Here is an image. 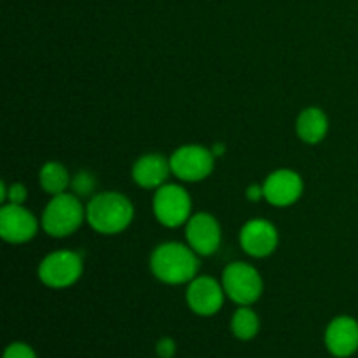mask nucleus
I'll list each match as a JSON object with an SVG mask.
<instances>
[{
  "mask_svg": "<svg viewBox=\"0 0 358 358\" xmlns=\"http://www.w3.org/2000/svg\"><path fill=\"white\" fill-rule=\"evenodd\" d=\"M215 159L208 147L199 143L180 145L170 156L171 173L182 182H203L212 175Z\"/></svg>",
  "mask_w": 358,
  "mask_h": 358,
  "instance_id": "nucleus-7",
  "label": "nucleus"
},
{
  "mask_svg": "<svg viewBox=\"0 0 358 358\" xmlns=\"http://www.w3.org/2000/svg\"><path fill=\"white\" fill-rule=\"evenodd\" d=\"M156 353L159 358H173L177 353V343L171 338H161L156 343Z\"/></svg>",
  "mask_w": 358,
  "mask_h": 358,
  "instance_id": "nucleus-21",
  "label": "nucleus"
},
{
  "mask_svg": "<svg viewBox=\"0 0 358 358\" xmlns=\"http://www.w3.org/2000/svg\"><path fill=\"white\" fill-rule=\"evenodd\" d=\"M3 358H37V353L27 343H13L3 352Z\"/></svg>",
  "mask_w": 358,
  "mask_h": 358,
  "instance_id": "nucleus-20",
  "label": "nucleus"
},
{
  "mask_svg": "<svg viewBox=\"0 0 358 358\" xmlns=\"http://www.w3.org/2000/svg\"><path fill=\"white\" fill-rule=\"evenodd\" d=\"M224 290L222 282H217L212 276H196L192 282H189L185 299L191 311L198 317H213L219 313L224 306Z\"/></svg>",
  "mask_w": 358,
  "mask_h": 358,
  "instance_id": "nucleus-10",
  "label": "nucleus"
},
{
  "mask_svg": "<svg viewBox=\"0 0 358 358\" xmlns=\"http://www.w3.org/2000/svg\"><path fill=\"white\" fill-rule=\"evenodd\" d=\"M222 287L226 296L238 306H252L264 294V278L257 268L243 261L227 264L222 271Z\"/></svg>",
  "mask_w": 358,
  "mask_h": 358,
  "instance_id": "nucleus-4",
  "label": "nucleus"
},
{
  "mask_svg": "<svg viewBox=\"0 0 358 358\" xmlns=\"http://www.w3.org/2000/svg\"><path fill=\"white\" fill-rule=\"evenodd\" d=\"M280 245V231L271 220L250 219L240 231V247L254 259H264L275 254Z\"/></svg>",
  "mask_w": 358,
  "mask_h": 358,
  "instance_id": "nucleus-8",
  "label": "nucleus"
},
{
  "mask_svg": "<svg viewBox=\"0 0 358 358\" xmlns=\"http://www.w3.org/2000/svg\"><path fill=\"white\" fill-rule=\"evenodd\" d=\"M329 353L336 358H348L358 352V322L341 315L329 322L324 336Z\"/></svg>",
  "mask_w": 358,
  "mask_h": 358,
  "instance_id": "nucleus-13",
  "label": "nucleus"
},
{
  "mask_svg": "<svg viewBox=\"0 0 358 358\" xmlns=\"http://www.w3.org/2000/svg\"><path fill=\"white\" fill-rule=\"evenodd\" d=\"M185 238L192 250L198 255L208 257L220 248L222 243V227L212 213L199 212L191 215L185 224Z\"/></svg>",
  "mask_w": 358,
  "mask_h": 358,
  "instance_id": "nucleus-11",
  "label": "nucleus"
},
{
  "mask_svg": "<svg viewBox=\"0 0 358 358\" xmlns=\"http://www.w3.org/2000/svg\"><path fill=\"white\" fill-rule=\"evenodd\" d=\"M264 199L276 208L296 205L304 192V180L296 170L280 168L269 173L262 182Z\"/></svg>",
  "mask_w": 358,
  "mask_h": 358,
  "instance_id": "nucleus-9",
  "label": "nucleus"
},
{
  "mask_svg": "<svg viewBox=\"0 0 358 358\" xmlns=\"http://www.w3.org/2000/svg\"><path fill=\"white\" fill-rule=\"evenodd\" d=\"M245 194H247V199L250 203H259L261 199H264V189H262V185L259 184H252L248 185Z\"/></svg>",
  "mask_w": 358,
  "mask_h": 358,
  "instance_id": "nucleus-22",
  "label": "nucleus"
},
{
  "mask_svg": "<svg viewBox=\"0 0 358 358\" xmlns=\"http://www.w3.org/2000/svg\"><path fill=\"white\" fill-rule=\"evenodd\" d=\"M84 273L83 255L73 250H56L42 259L37 276L45 287L55 290L76 285Z\"/></svg>",
  "mask_w": 358,
  "mask_h": 358,
  "instance_id": "nucleus-5",
  "label": "nucleus"
},
{
  "mask_svg": "<svg viewBox=\"0 0 358 358\" xmlns=\"http://www.w3.org/2000/svg\"><path fill=\"white\" fill-rule=\"evenodd\" d=\"M261 331L259 315L250 306H240L231 318V332L240 341H252Z\"/></svg>",
  "mask_w": 358,
  "mask_h": 358,
  "instance_id": "nucleus-17",
  "label": "nucleus"
},
{
  "mask_svg": "<svg viewBox=\"0 0 358 358\" xmlns=\"http://www.w3.org/2000/svg\"><path fill=\"white\" fill-rule=\"evenodd\" d=\"M135 208L124 194L115 191L98 192L86 205V222L98 234L112 236L126 231L133 222Z\"/></svg>",
  "mask_w": 358,
  "mask_h": 358,
  "instance_id": "nucleus-2",
  "label": "nucleus"
},
{
  "mask_svg": "<svg viewBox=\"0 0 358 358\" xmlns=\"http://www.w3.org/2000/svg\"><path fill=\"white\" fill-rule=\"evenodd\" d=\"M28 198V191L23 184H13L7 187L6 182L2 180L0 184V201L2 205L6 203H13V205H24Z\"/></svg>",
  "mask_w": 358,
  "mask_h": 358,
  "instance_id": "nucleus-19",
  "label": "nucleus"
},
{
  "mask_svg": "<svg viewBox=\"0 0 358 358\" xmlns=\"http://www.w3.org/2000/svg\"><path fill=\"white\" fill-rule=\"evenodd\" d=\"M98 180L91 171L80 170L76 177H72V184H70V189L76 196L79 198H90V196H94V189H96Z\"/></svg>",
  "mask_w": 358,
  "mask_h": 358,
  "instance_id": "nucleus-18",
  "label": "nucleus"
},
{
  "mask_svg": "<svg viewBox=\"0 0 358 358\" xmlns=\"http://www.w3.org/2000/svg\"><path fill=\"white\" fill-rule=\"evenodd\" d=\"M86 220V206L73 192L51 196L42 213V229L51 238H66L79 231Z\"/></svg>",
  "mask_w": 358,
  "mask_h": 358,
  "instance_id": "nucleus-3",
  "label": "nucleus"
},
{
  "mask_svg": "<svg viewBox=\"0 0 358 358\" xmlns=\"http://www.w3.org/2000/svg\"><path fill=\"white\" fill-rule=\"evenodd\" d=\"M38 231V220L23 205L6 203L0 208V236L13 245L34 240Z\"/></svg>",
  "mask_w": 358,
  "mask_h": 358,
  "instance_id": "nucleus-12",
  "label": "nucleus"
},
{
  "mask_svg": "<svg viewBox=\"0 0 358 358\" xmlns=\"http://www.w3.org/2000/svg\"><path fill=\"white\" fill-rule=\"evenodd\" d=\"M296 133L299 140L308 145H317L325 140L329 133V117L320 107H306L296 119Z\"/></svg>",
  "mask_w": 358,
  "mask_h": 358,
  "instance_id": "nucleus-15",
  "label": "nucleus"
},
{
  "mask_svg": "<svg viewBox=\"0 0 358 358\" xmlns=\"http://www.w3.org/2000/svg\"><path fill=\"white\" fill-rule=\"evenodd\" d=\"M210 149H212L213 156H215V157H222L224 154H226L227 147H226V143H224V142H217V143H213V145L210 147Z\"/></svg>",
  "mask_w": 358,
  "mask_h": 358,
  "instance_id": "nucleus-23",
  "label": "nucleus"
},
{
  "mask_svg": "<svg viewBox=\"0 0 358 358\" xmlns=\"http://www.w3.org/2000/svg\"><path fill=\"white\" fill-rule=\"evenodd\" d=\"M38 184H41L42 191L48 192L49 196H58L66 192V189L72 184V178H70L65 164L58 163V161H48L42 164L41 171H38Z\"/></svg>",
  "mask_w": 358,
  "mask_h": 358,
  "instance_id": "nucleus-16",
  "label": "nucleus"
},
{
  "mask_svg": "<svg viewBox=\"0 0 358 358\" xmlns=\"http://www.w3.org/2000/svg\"><path fill=\"white\" fill-rule=\"evenodd\" d=\"M152 213L164 227H180L192 215V199L189 192L178 184H164L156 189L152 198Z\"/></svg>",
  "mask_w": 358,
  "mask_h": 358,
  "instance_id": "nucleus-6",
  "label": "nucleus"
},
{
  "mask_svg": "<svg viewBox=\"0 0 358 358\" xmlns=\"http://www.w3.org/2000/svg\"><path fill=\"white\" fill-rule=\"evenodd\" d=\"M150 271L166 285H182L198 276V254L189 245L168 241L154 248L150 254Z\"/></svg>",
  "mask_w": 358,
  "mask_h": 358,
  "instance_id": "nucleus-1",
  "label": "nucleus"
},
{
  "mask_svg": "<svg viewBox=\"0 0 358 358\" xmlns=\"http://www.w3.org/2000/svg\"><path fill=\"white\" fill-rule=\"evenodd\" d=\"M170 175H173L170 159L157 152H149L138 157L131 168L133 182L142 189H159L166 184Z\"/></svg>",
  "mask_w": 358,
  "mask_h": 358,
  "instance_id": "nucleus-14",
  "label": "nucleus"
}]
</instances>
